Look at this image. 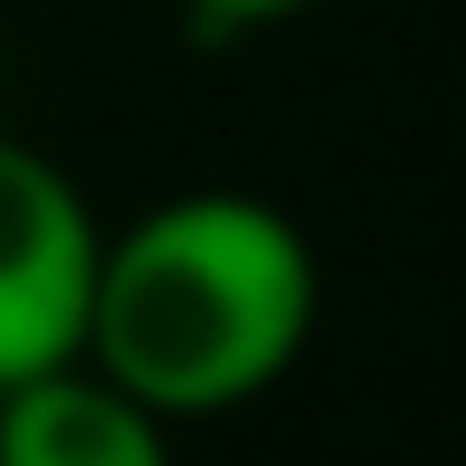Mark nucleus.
<instances>
[{
  "mask_svg": "<svg viewBox=\"0 0 466 466\" xmlns=\"http://www.w3.org/2000/svg\"><path fill=\"white\" fill-rule=\"evenodd\" d=\"M101 210L46 156L0 137V393L83 366L92 284H101Z\"/></svg>",
  "mask_w": 466,
  "mask_h": 466,
  "instance_id": "2",
  "label": "nucleus"
},
{
  "mask_svg": "<svg viewBox=\"0 0 466 466\" xmlns=\"http://www.w3.org/2000/svg\"><path fill=\"white\" fill-rule=\"evenodd\" d=\"M320 329V257L266 192H174L101 238L83 366L156 420H210L275 393Z\"/></svg>",
  "mask_w": 466,
  "mask_h": 466,
  "instance_id": "1",
  "label": "nucleus"
},
{
  "mask_svg": "<svg viewBox=\"0 0 466 466\" xmlns=\"http://www.w3.org/2000/svg\"><path fill=\"white\" fill-rule=\"evenodd\" d=\"M174 420L128 402L92 366H56L0 393V466H174Z\"/></svg>",
  "mask_w": 466,
  "mask_h": 466,
  "instance_id": "3",
  "label": "nucleus"
},
{
  "mask_svg": "<svg viewBox=\"0 0 466 466\" xmlns=\"http://www.w3.org/2000/svg\"><path fill=\"white\" fill-rule=\"evenodd\" d=\"M311 0H183V19L201 28V37H248V28H284V19H302Z\"/></svg>",
  "mask_w": 466,
  "mask_h": 466,
  "instance_id": "4",
  "label": "nucleus"
}]
</instances>
